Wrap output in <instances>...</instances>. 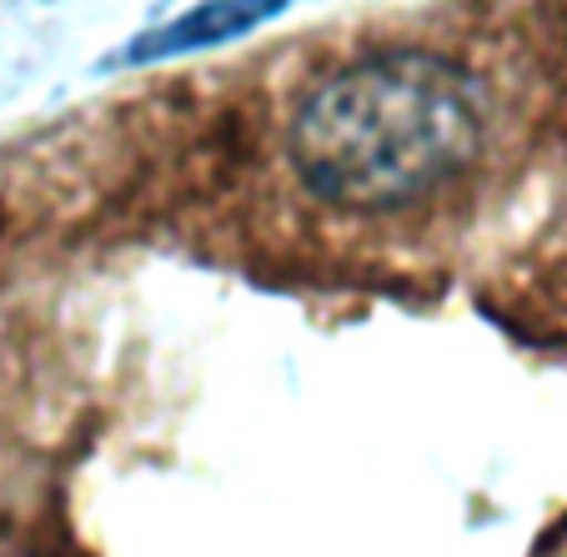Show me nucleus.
<instances>
[{
	"label": "nucleus",
	"mask_w": 567,
	"mask_h": 557,
	"mask_svg": "<svg viewBox=\"0 0 567 557\" xmlns=\"http://www.w3.org/2000/svg\"><path fill=\"white\" fill-rule=\"evenodd\" d=\"M301 196L352 221L447 202L487 156V91L462 61L392 45L327 71L281 131Z\"/></svg>",
	"instance_id": "1"
},
{
	"label": "nucleus",
	"mask_w": 567,
	"mask_h": 557,
	"mask_svg": "<svg viewBox=\"0 0 567 557\" xmlns=\"http://www.w3.org/2000/svg\"><path fill=\"white\" fill-rule=\"evenodd\" d=\"M287 6H297V0H202V6L182 11L176 21L136 35V41L126 45V61H176V55L216 51V45L241 41V35H251L257 25L277 21Z\"/></svg>",
	"instance_id": "2"
}]
</instances>
